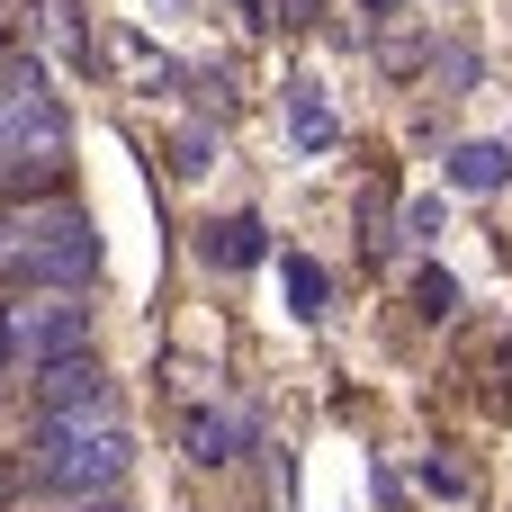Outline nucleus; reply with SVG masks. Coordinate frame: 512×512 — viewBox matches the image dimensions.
<instances>
[{
	"mask_svg": "<svg viewBox=\"0 0 512 512\" xmlns=\"http://www.w3.org/2000/svg\"><path fill=\"white\" fill-rule=\"evenodd\" d=\"M288 135H297L306 153H324V144L342 135V117H333V99H324V81H288Z\"/></svg>",
	"mask_w": 512,
	"mask_h": 512,
	"instance_id": "0eeeda50",
	"label": "nucleus"
},
{
	"mask_svg": "<svg viewBox=\"0 0 512 512\" xmlns=\"http://www.w3.org/2000/svg\"><path fill=\"white\" fill-rule=\"evenodd\" d=\"M45 18H54V36H63V45H72V54H81V45H90V27H81V18H72V0H45Z\"/></svg>",
	"mask_w": 512,
	"mask_h": 512,
	"instance_id": "f8f14e48",
	"label": "nucleus"
},
{
	"mask_svg": "<svg viewBox=\"0 0 512 512\" xmlns=\"http://www.w3.org/2000/svg\"><path fill=\"white\" fill-rule=\"evenodd\" d=\"M171 9H180V0H171Z\"/></svg>",
	"mask_w": 512,
	"mask_h": 512,
	"instance_id": "a211bd4d",
	"label": "nucleus"
},
{
	"mask_svg": "<svg viewBox=\"0 0 512 512\" xmlns=\"http://www.w3.org/2000/svg\"><path fill=\"white\" fill-rule=\"evenodd\" d=\"M360 9H369V18H387V9H396V0H360Z\"/></svg>",
	"mask_w": 512,
	"mask_h": 512,
	"instance_id": "dca6fc26",
	"label": "nucleus"
},
{
	"mask_svg": "<svg viewBox=\"0 0 512 512\" xmlns=\"http://www.w3.org/2000/svg\"><path fill=\"white\" fill-rule=\"evenodd\" d=\"M135 468V441L126 423H36V450H27V486L63 495V504H99L117 495Z\"/></svg>",
	"mask_w": 512,
	"mask_h": 512,
	"instance_id": "7ed1b4c3",
	"label": "nucleus"
},
{
	"mask_svg": "<svg viewBox=\"0 0 512 512\" xmlns=\"http://www.w3.org/2000/svg\"><path fill=\"white\" fill-rule=\"evenodd\" d=\"M423 315H459V279L450 270H423Z\"/></svg>",
	"mask_w": 512,
	"mask_h": 512,
	"instance_id": "9b49d317",
	"label": "nucleus"
},
{
	"mask_svg": "<svg viewBox=\"0 0 512 512\" xmlns=\"http://www.w3.org/2000/svg\"><path fill=\"white\" fill-rule=\"evenodd\" d=\"M198 252H207L216 270H252V261L270 252V234H261V216H216V225L198 234Z\"/></svg>",
	"mask_w": 512,
	"mask_h": 512,
	"instance_id": "423d86ee",
	"label": "nucleus"
},
{
	"mask_svg": "<svg viewBox=\"0 0 512 512\" xmlns=\"http://www.w3.org/2000/svg\"><path fill=\"white\" fill-rule=\"evenodd\" d=\"M405 234L432 243V234H441V198H414V207H405Z\"/></svg>",
	"mask_w": 512,
	"mask_h": 512,
	"instance_id": "4468645a",
	"label": "nucleus"
},
{
	"mask_svg": "<svg viewBox=\"0 0 512 512\" xmlns=\"http://www.w3.org/2000/svg\"><path fill=\"white\" fill-rule=\"evenodd\" d=\"M243 9H261V0H243Z\"/></svg>",
	"mask_w": 512,
	"mask_h": 512,
	"instance_id": "f3484780",
	"label": "nucleus"
},
{
	"mask_svg": "<svg viewBox=\"0 0 512 512\" xmlns=\"http://www.w3.org/2000/svg\"><path fill=\"white\" fill-rule=\"evenodd\" d=\"M0 279L9 288H90L99 279V234L72 198H18L0 207Z\"/></svg>",
	"mask_w": 512,
	"mask_h": 512,
	"instance_id": "f257e3e1",
	"label": "nucleus"
},
{
	"mask_svg": "<svg viewBox=\"0 0 512 512\" xmlns=\"http://www.w3.org/2000/svg\"><path fill=\"white\" fill-rule=\"evenodd\" d=\"M450 180L486 198V189H504V180H512V153H504V144H459V153H450Z\"/></svg>",
	"mask_w": 512,
	"mask_h": 512,
	"instance_id": "1a4fd4ad",
	"label": "nucleus"
},
{
	"mask_svg": "<svg viewBox=\"0 0 512 512\" xmlns=\"http://www.w3.org/2000/svg\"><path fill=\"white\" fill-rule=\"evenodd\" d=\"M63 180V99L45 90V63L0 54V198H54Z\"/></svg>",
	"mask_w": 512,
	"mask_h": 512,
	"instance_id": "f03ea898",
	"label": "nucleus"
},
{
	"mask_svg": "<svg viewBox=\"0 0 512 512\" xmlns=\"http://www.w3.org/2000/svg\"><path fill=\"white\" fill-rule=\"evenodd\" d=\"M234 450H243V423L216 414V405H198V414H189V459H198V468H225Z\"/></svg>",
	"mask_w": 512,
	"mask_h": 512,
	"instance_id": "6e6552de",
	"label": "nucleus"
},
{
	"mask_svg": "<svg viewBox=\"0 0 512 512\" xmlns=\"http://www.w3.org/2000/svg\"><path fill=\"white\" fill-rule=\"evenodd\" d=\"M288 306H297L306 324L324 315V270H315V261H288Z\"/></svg>",
	"mask_w": 512,
	"mask_h": 512,
	"instance_id": "9d476101",
	"label": "nucleus"
},
{
	"mask_svg": "<svg viewBox=\"0 0 512 512\" xmlns=\"http://www.w3.org/2000/svg\"><path fill=\"white\" fill-rule=\"evenodd\" d=\"M36 423H117V378L90 351L36 369Z\"/></svg>",
	"mask_w": 512,
	"mask_h": 512,
	"instance_id": "39448f33",
	"label": "nucleus"
},
{
	"mask_svg": "<svg viewBox=\"0 0 512 512\" xmlns=\"http://www.w3.org/2000/svg\"><path fill=\"white\" fill-rule=\"evenodd\" d=\"M171 171H180V180H198V171H207V126H189V135H180V162H171Z\"/></svg>",
	"mask_w": 512,
	"mask_h": 512,
	"instance_id": "ddd939ff",
	"label": "nucleus"
},
{
	"mask_svg": "<svg viewBox=\"0 0 512 512\" xmlns=\"http://www.w3.org/2000/svg\"><path fill=\"white\" fill-rule=\"evenodd\" d=\"M90 351V306L72 288H18L0 306V360L9 369H54Z\"/></svg>",
	"mask_w": 512,
	"mask_h": 512,
	"instance_id": "20e7f679",
	"label": "nucleus"
},
{
	"mask_svg": "<svg viewBox=\"0 0 512 512\" xmlns=\"http://www.w3.org/2000/svg\"><path fill=\"white\" fill-rule=\"evenodd\" d=\"M72 512H117V495H99V504H72Z\"/></svg>",
	"mask_w": 512,
	"mask_h": 512,
	"instance_id": "2eb2a0df",
	"label": "nucleus"
}]
</instances>
